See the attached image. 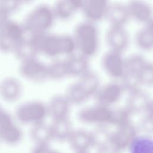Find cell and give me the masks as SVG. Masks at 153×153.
Here are the masks:
<instances>
[{
  "mask_svg": "<svg viewBox=\"0 0 153 153\" xmlns=\"http://www.w3.org/2000/svg\"><path fill=\"white\" fill-rule=\"evenodd\" d=\"M77 153H88V152H77Z\"/></svg>",
  "mask_w": 153,
  "mask_h": 153,
  "instance_id": "cell-44",
  "label": "cell"
},
{
  "mask_svg": "<svg viewBox=\"0 0 153 153\" xmlns=\"http://www.w3.org/2000/svg\"><path fill=\"white\" fill-rule=\"evenodd\" d=\"M56 19L53 8L45 4L35 7L26 16L23 26L26 34L33 36L48 33Z\"/></svg>",
  "mask_w": 153,
  "mask_h": 153,
  "instance_id": "cell-3",
  "label": "cell"
},
{
  "mask_svg": "<svg viewBox=\"0 0 153 153\" xmlns=\"http://www.w3.org/2000/svg\"><path fill=\"white\" fill-rule=\"evenodd\" d=\"M23 93V85L18 78L8 76L0 82V97L10 103L18 101Z\"/></svg>",
  "mask_w": 153,
  "mask_h": 153,
  "instance_id": "cell-16",
  "label": "cell"
},
{
  "mask_svg": "<svg viewBox=\"0 0 153 153\" xmlns=\"http://www.w3.org/2000/svg\"><path fill=\"white\" fill-rule=\"evenodd\" d=\"M145 57L140 54H133L124 59V73L120 84L128 93L140 88L139 75L146 62Z\"/></svg>",
  "mask_w": 153,
  "mask_h": 153,
  "instance_id": "cell-5",
  "label": "cell"
},
{
  "mask_svg": "<svg viewBox=\"0 0 153 153\" xmlns=\"http://www.w3.org/2000/svg\"><path fill=\"white\" fill-rule=\"evenodd\" d=\"M88 60L79 54L66 57L64 60L68 76L78 78L90 70Z\"/></svg>",
  "mask_w": 153,
  "mask_h": 153,
  "instance_id": "cell-22",
  "label": "cell"
},
{
  "mask_svg": "<svg viewBox=\"0 0 153 153\" xmlns=\"http://www.w3.org/2000/svg\"><path fill=\"white\" fill-rule=\"evenodd\" d=\"M19 73L25 79L33 82H42L48 79L47 65L37 57L20 62Z\"/></svg>",
  "mask_w": 153,
  "mask_h": 153,
  "instance_id": "cell-11",
  "label": "cell"
},
{
  "mask_svg": "<svg viewBox=\"0 0 153 153\" xmlns=\"http://www.w3.org/2000/svg\"><path fill=\"white\" fill-rule=\"evenodd\" d=\"M30 153H61L50 147V145H34Z\"/></svg>",
  "mask_w": 153,
  "mask_h": 153,
  "instance_id": "cell-36",
  "label": "cell"
},
{
  "mask_svg": "<svg viewBox=\"0 0 153 153\" xmlns=\"http://www.w3.org/2000/svg\"><path fill=\"white\" fill-rule=\"evenodd\" d=\"M146 114L153 117V100H151L150 102V103L146 111Z\"/></svg>",
  "mask_w": 153,
  "mask_h": 153,
  "instance_id": "cell-41",
  "label": "cell"
},
{
  "mask_svg": "<svg viewBox=\"0 0 153 153\" xmlns=\"http://www.w3.org/2000/svg\"><path fill=\"white\" fill-rule=\"evenodd\" d=\"M124 91L120 82L113 81L100 86L94 97L97 104L111 107L120 100Z\"/></svg>",
  "mask_w": 153,
  "mask_h": 153,
  "instance_id": "cell-13",
  "label": "cell"
},
{
  "mask_svg": "<svg viewBox=\"0 0 153 153\" xmlns=\"http://www.w3.org/2000/svg\"><path fill=\"white\" fill-rule=\"evenodd\" d=\"M52 8L56 18L62 21L70 20L76 13L68 0H57Z\"/></svg>",
  "mask_w": 153,
  "mask_h": 153,
  "instance_id": "cell-27",
  "label": "cell"
},
{
  "mask_svg": "<svg viewBox=\"0 0 153 153\" xmlns=\"http://www.w3.org/2000/svg\"><path fill=\"white\" fill-rule=\"evenodd\" d=\"M106 127L107 126H99L91 132L93 146L100 148L110 145L111 132L108 130Z\"/></svg>",
  "mask_w": 153,
  "mask_h": 153,
  "instance_id": "cell-29",
  "label": "cell"
},
{
  "mask_svg": "<svg viewBox=\"0 0 153 153\" xmlns=\"http://www.w3.org/2000/svg\"><path fill=\"white\" fill-rule=\"evenodd\" d=\"M106 19L110 26L125 27L130 19L127 4L121 2L110 4Z\"/></svg>",
  "mask_w": 153,
  "mask_h": 153,
  "instance_id": "cell-21",
  "label": "cell"
},
{
  "mask_svg": "<svg viewBox=\"0 0 153 153\" xmlns=\"http://www.w3.org/2000/svg\"><path fill=\"white\" fill-rule=\"evenodd\" d=\"M145 25L143 27L147 30V32L153 38V18Z\"/></svg>",
  "mask_w": 153,
  "mask_h": 153,
  "instance_id": "cell-40",
  "label": "cell"
},
{
  "mask_svg": "<svg viewBox=\"0 0 153 153\" xmlns=\"http://www.w3.org/2000/svg\"><path fill=\"white\" fill-rule=\"evenodd\" d=\"M48 116L47 104L40 100H30L19 105L15 111L16 120L20 124L30 126L45 122Z\"/></svg>",
  "mask_w": 153,
  "mask_h": 153,
  "instance_id": "cell-4",
  "label": "cell"
},
{
  "mask_svg": "<svg viewBox=\"0 0 153 153\" xmlns=\"http://www.w3.org/2000/svg\"><path fill=\"white\" fill-rule=\"evenodd\" d=\"M21 6L19 0H0V7L9 15L17 11Z\"/></svg>",
  "mask_w": 153,
  "mask_h": 153,
  "instance_id": "cell-35",
  "label": "cell"
},
{
  "mask_svg": "<svg viewBox=\"0 0 153 153\" xmlns=\"http://www.w3.org/2000/svg\"><path fill=\"white\" fill-rule=\"evenodd\" d=\"M10 15L0 7V32L4 25L10 20Z\"/></svg>",
  "mask_w": 153,
  "mask_h": 153,
  "instance_id": "cell-37",
  "label": "cell"
},
{
  "mask_svg": "<svg viewBox=\"0 0 153 153\" xmlns=\"http://www.w3.org/2000/svg\"><path fill=\"white\" fill-rule=\"evenodd\" d=\"M5 111V109L0 105V117L1 116V115L3 114V112Z\"/></svg>",
  "mask_w": 153,
  "mask_h": 153,
  "instance_id": "cell-43",
  "label": "cell"
},
{
  "mask_svg": "<svg viewBox=\"0 0 153 153\" xmlns=\"http://www.w3.org/2000/svg\"><path fill=\"white\" fill-rule=\"evenodd\" d=\"M62 56H70L75 54L76 47L73 36L68 34L60 35Z\"/></svg>",
  "mask_w": 153,
  "mask_h": 153,
  "instance_id": "cell-31",
  "label": "cell"
},
{
  "mask_svg": "<svg viewBox=\"0 0 153 153\" xmlns=\"http://www.w3.org/2000/svg\"><path fill=\"white\" fill-rule=\"evenodd\" d=\"M109 0H85L81 11L85 20L96 23L106 17Z\"/></svg>",
  "mask_w": 153,
  "mask_h": 153,
  "instance_id": "cell-15",
  "label": "cell"
},
{
  "mask_svg": "<svg viewBox=\"0 0 153 153\" xmlns=\"http://www.w3.org/2000/svg\"><path fill=\"white\" fill-rule=\"evenodd\" d=\"M30 137L35 145H50L52 140L50 126L45 122L31 127Z\"/></svg>",
  "mask_w": 153,
  "mask_h": 153,
  "instance_id": "cell-25",
  "label": "cell"
},
{
  "mask_svg": "<svg viewBox=\"0 0 153 153\" xmlns=\"http://www.w3.org/2000/svg\"><path fill=\"white\" fill-rule=\"evenodd\" d=\"M71 5L77 12L79 10H81L85 0H68Z\"/></svg>",
  "mask_w": 153,
  "mask_h": 153,
  "instance_id": "cell-38",
  "label": "cell"
},
{
  "mask_svg": "<svg viewBox=\"0 0 153 153\" xmlns=\"http://www.w3.org/2000/svg\"><path fill=\"white\" fill-rule=\"evenodd\" d=\"M140 85H153V63L146 61L139 75Z\"/></svg>",
  "mask_w": 153,
  "mask_h": 153,
  "instance_id": "cell-33",
  "label": "cell"
},
{
  "mask_svg": "<svg viewBox=\"0 0 153 153\" xmlns=\"http://www.w3.org/2000/svg\"><path fill=\"white\" fill-rule=\"evenodd\" d=\"M113 109L101 105L84 108L78 113V119L88 124L99 126L111 125Z\"/></svg>",
  "mask_w": 153,
  "mask_h": 153,
  "instance_id": "cell-7",
  "label": "cell"
},
{
  "mask_svg": "<svg viewBox=\"0 0 153 153\" xmlns=\"http://www.w3.org/2000/svg\"><path fill=\"white\" fill-rule=\"evenodd\" d=\"M137 134V127L131 122L117 127L116 129L111 132L110 145L118 152L128 149Z\"/></svg>",
  "mask_w": 153,
  "mask_h": 153,
  "instance_id": "cell-9",
  "label": "cell"
},
{
  "mask_svg": "<svg viewBox=\"0 0 153 153\" xmlns=\"http://www.w3.org/2000/svg\"><path fill=\"white\" fill-rule=\"evenodd\" d=\"M96 153H118L111 145H108L100 148H97Z\"/></svg>",
  "mask_w": 153,
  "mask_h": 153,
  "instance_id": "cell-39",
  "label": "cell"
},
{
  "mask_svg": "<svg viewBox=\"0 0 153 153\" xmlns=\"http://www.w3.org/2000/svg\"><path fill=\"white\" fill-rule=\"evenodd\" d=\"M131 114L125 107L117 109H113L111 125L117 127L126 124L130 121Z\"/></svg>",
  "mask_w": 153,
  "mask_h": 153,
  "instance_id": "cell-32",
  "label": "cell"
},
{
  "mask_svg": "<svg viewBox=\"0 0 153 153\" xmlns=\"http://www.w3.org/2000/svg\"><path fill=\"white\" fill-rule=\"evenodd\" d=\"M128 150L129 153H153V137L145 134H137Z\"/></svg>",
  "mask_w": 153,
  "mask_h": 153,
  "instance_id": "cell-26",
  "label": "cell"
},
{
  "mask_svg": "<svg viewBox=\"0 0 153 153\" xmlns=\"http://www.w3.org/2000/svg\"><path fill=\"white\" fill-rule=\"evenodd\" d=\"M31 36L39 53L51 58H56L62 56L60 35L46 33Z\"/></svg>",
  "mask_w": 153,
  "mask_h": 153,
  "instance_id": "cell-12",
  "label": "cell"
},
{
  "mask_svg": "<svg viewBox=\"0 0 153 153\" xmlns=\"http://www.w3.org/2000/svg\"><path fill=\"white\" fill-rule=\"evenodd\" d=\"M71 105L65 94L54 95L47 104L48 116L53 120L69 118Z\"/></svg>",
  "mask_w": 153,
  "mask_h": 153,
  "instance_id": "cell-19",
  "label": "cell"
},
{
  "mask_svg": "<svg viewBox=\"0 0 153 153\" xmlns=\"http://www.w3.org/2000/svg\"><path fill=\"white\" fill-rule=\"evenodd\" d=\"M0 143H1V140H0Z\"/></svg>",
  "mask_w": 153,
  "mask_h": 153,
  "instance_id": "cell-45",
  "label": "cell"
},
{
  "mask_svg": "<svg viewBox=\"0 0 153 153\" xmlns=\"http://www.w3.org/2000/svg\"><path fill=\"white\" fill-rule=\"evenodd\" d=\"M78 54L90 59L99 49V33L96 23L85 20L75 26L72 35Z\"/></svg>",
  "mask_w": 153,
  "mask_h": 153,
  "instance_id": "cell-2",
  "label": "cell"
},
{
  "mask_svg": "<svg viewBox=\"0 0 153 153\" xmlns=\"http://www.w3.org/2000/svg\"><path fill=\"white\" fill-rule=\"evenodd\" d=\"M48 79L60 80L68 77L64 60L55 59L47 65Z\"/></svg>",
  "mask_w": 153,
  "mask_h": 153,
  "instance_id": "cell-28",
  "label": "cell"
},
{
  "mask_svg": "<svg viewBox=\"0 0 153 153\" xmlns=\"http://www.w3.org/2000/svg\"><path fill=\"white\" fill-rule=\"evenodd\" d=\"M21 5H26V4H29L32 3L34 0H19Z\"/></svg>",
  "mask_w": 153,
  "mask_h": 153,
  "instance_id": "cell-42",
  "label": "cell"
},
{
  "mask_svg": "<svg viewBox=\"0 0 153 153\" xmlns=\"http://www.w3.org/2000/svg\"><path fill=\"white\" fill-rule=\"evenodd\" d=\"M68 142L75 153L88 152L93 147L91 133L85 130H74Z\"/></svg>",
  "mask_w": 153,
  "mask_h": 153,
  "instance_id": "cell-20",
  "label": "cell"
},
{
  "mask_svg": "<svg viewBox=\"0 0 153 153\" xmlns=\"http://www.w3.org/2000/svg\"><path fill=\"white\" fill-rule=\"evenodd\" d=\"M13 53L20 62L36 58L39 54L32 37L26 34L25 37L17 45Z\"/></svg>",
  "mask_w": 153,
  "mask_h": 153,
  "instance_id": "cell-23",
  "label": "cell"
},
{
  "mask_svg": "<svg viewBox=\"0 0 153 153\" xmlns=\"http://www.w3.org/2000/svg\"><path fill=\"white\" fill-rule=\"evenodd\" d=\"M137 128L138 131H141L142 134L151 136L153 134V117L146 114L140 120Z\"/></svg>",
  "mask_w": 153,
  "mask_h": 153,
  "instance_id": "cell-34",
  "label": "cell"
},
{
  "mask_svg": "<svg viewBox=\"0 0 153 153\" xmlns=\"http://www.w3.org/2000/svg\"><path fill=\"white\" fill-rule=\"evenodd\" d=\"M49 126L52 140L58 142L68 141L74 131L72 123L69 118L53 120Z\"/></svg>",
  "mask_w": 153,
  "mask_h": 153,
  "instance_id": "cell-24",
  "label": "cell"
},
{
  "mask_svg": "<svg viewBox=\"0 0 153 153\" xmlns=\"http://www.w3.org/2000/svg\"><path fill=\"white\" fill-rule=\"evenodd\" d=\"M134 42L137 47L143 51L153 50V38L144 27L136 33Z\"/></svg>",
  "mask_w": 153,
  "mask_h": 153,
  "instance_id": "cell-30",
  "label": "cell"
},
{
  "mask_svg": "<svg viewBox=\"0 0 153 153\" xmlns=\"http://www.w3.org/2000/svg\"><path fill=\"white\" fill-rule=\"evenodd\" d=\"M151 99L141 88L128 92L126 108L131 114L146 112Z\"/></svg>",
  "mask_w": 153,
  "mask_h": 153,
  "instance_id": "cell-17",
  "label": "cell"
},
{
  "mask_svg": "<svg viewBox=\"0 0 153 153\" xmlns=\"http://www.w3.org/2000/svg\"><path fill=\"white\" fill-rule=\"evenodd\" d=\"M25 36L26 32L23 25L9 20L0 32V51L4 53H13Z\"/></svg>",
  "mask_w": 153,
  "mask_h": 153,
  "instance_id": "cell-6",
  "label": "cell"
},
{
  "mask_svg": "<svg viewBox=\"0 0 153 153\" xmlns=\"http://www.w3.org/2000/svg\"><path fill=\"white\" fill-rule=\"evenodd\" d=\"M127 4L130 18L146 24L153 18L152 6L144 0H130Z\"/></svg>",
  "mask_w": 153,
  "mask_h": 153,
  "instance_id": "cell-18",
  "label": "cell"
},
{
  "mask_svg": "<svg viewBox=\"0 0 153 153\" xmlns=\"http://www.w3.org/2000/svg\"><path fill=\"white\" fill-rule=\"evenodd\" d=\"M23 139V132L13 117L7 111L0 117V140L8 145L15 146Z\"/></svg>",
  "mask_w": 153,
  "mask_h": 153,
  "instance_id": "cell-8",
  "label": "cell"
},
{
  "mask_svg": "<svg viewBox=\"0 0 153 153\" xmlns=\"http://www.w3.org/2000/svg\"><path fill=\"white\" fill-rule=\"evenodd\" d=\"M100 87L99 75L89 70L68 86L65 95L71 105H79L94 97Z\"/></svg>",
  "mask_w": 153,
  "mask_h": 153,
  "instance_id": "cell-1",
  "label": "cell"
},
{
  "mask_svg": "<svg viewBox=\"0 0 153 153\" xmlns=\"http://www.w3.org/2000/svg\"><path fill=\"white\" fill-rule=\"evenodd\" d=\"M105 39L109 50L122 53L130 44V36L125 27L110 26L106 31Z\"/></svg>",
  "mask_w": 153,
  "mask_h": 153,
  "instance_id": "cell-14",
  "label": "cell"
},
{
  "mask_svg": "<svg viewBox=\"0 0 153 153\" xmlns=\"http://www.w3.org/2000/svg\"><path fill=\"white\" fill-rule=\"evenodd\" d=\"M124 59L122 53L109 49L102 57L101 66L109 77L120 81L124 73Z\"/></svg>",
  "mask_w": 153,
  "mask_h": 153,
  "instance_id": "cell-10",
  "label": "cell"
}]
</instances>
